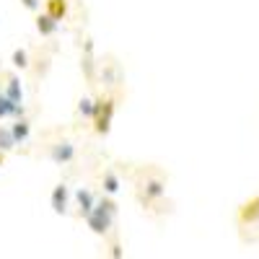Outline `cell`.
Wrapping results in <instances>:
<instances>
[{"mask_svg": "<svg viewBox=\"0 0 259 259\" xmlns=\"http://www.w3.org/2000/svg\"><path fill=\"white\" fill-rule=\"evenodd\" d=\"M45 13L52 16L57 24L68 16V0H45Z\"/></svg>", "mask_w": 259, "mask_h": 259, "instance_id": "obj_14", "label": "cell"}, {"mask_svg": "<svg viewBox=\"0 0 259 259\" xmlns=\"http://www.w3.org/2000/svg\"><path fill=\"white\" fill-rule=\"evenodd\" d=\"M239 221H241V223H256V221H259V197H251L249 202L241 205Z\"/></svg>", "mask_w": 259, "mask_h": 259, "instance_id": "obj_12", "label": "cell"}, {"mask_svg": "<svg viewBox=\"0 0 259 259\" xmlns=\"http://www.w3.org/2000/svg\"><path fill=\"white\" fill-rule=\"evenodd\" d=\"M94 112H96V99H91V96H80V99H78V117L94 122Z\"/></svg>", "mask_w": 259, "mask_h": 259, "instance_id": "obj_16", "label": "cell"}, {"mask_svg": "<svg viewBox=\"0 0 259 259\" xmlns=\"http://www.w3.org/2000/svg\"><path fill=\"white\" fill-rule=\"evenodd\" d=\"M11 65H13L16 70H29V68H31V57H29V50H24V47L13 50V55H11Z\"/></svg>", "mask_w": 259, "mask_h": 259, "instance_id": "obj_15", "label": "cell"}, {"mask_svg": "<svg viewBox=\"0 0 259 259\" xmlns=\"http://www.w3.org/2000/svg\"><path fill=\"white\" fill-rule=\"evenodd\" d=\"M119 187H122L119 177L114 174L112 168H104V174H101V189H104L106 197H114V194L119 192Z\"/></svg>", "mask_w": 259, "mask_h": 259, "instance_id": "obj_11", "label": "cell"}, {"mask_svg": "<svg viewBox=\"0 0 259 259\" xmlns=\"http://www.w3.org/2000/svg\"><path fill=\"white\" fill-rule=\"evenodd\" d=\"M80 68H83V75L85 80H96V73H99V62H96V55H94V41L85 39L83 45V57H80Z\"/></svg>", "mask_w": 259, "mask_h": 259, "instance_id": "obj_7", "label": "cell"}, {"mask_svg": "<svg viewBox=\"0 0 259 259\" xmlns=\"http://www.w3.org/2000/svg\"><path fill=\"white\" fill-rule=\"evenodd\" d=\"M3 161H6V156H3V153H0V166H3Z\"/></svg>", "mask_w": 259, "mask_h": 259, "instance_id": "obj_20", "label": "cell"}, {"mask_svg": "<svg viewBox=\"0 0 259 259\" xmlns=\"http://www.w3.org/2000/svg\"><path fill=\"white\" fill-rule=\"evenodd\" d=\"M135 184H138V197H140L143 205L156 202V200H161L166 194V177L161 174L158 168H153V166L140 168Z\"/></svg>", "mask_w": 259, "mask_h": 259, "instance_id": "obj_1", "label": "cell"}, {"mask_svg": "<svg viewBox=\"0 0 259 259\" xmlns=\"http://www.w3.org/2000/svg\"><path fill=\"white\" fill-rule=\"evenodd\" d=\"M109 256L112 259H124V251H122V244L117 236H112V246H109Z\"/></svg>", "mask_w": 259, "mask_h": 259, "instance_id": "obj_18", "label": "cell"}, {"mask_svg": "<svg viewBox=\"0 0 259 259\" xmlns=\"http://www.w3.org/2000/svg\"><path fill=\"white\" fill-rule=\"evenodd\" d=\"M11 135H13L16 145L29 143V138H31V122H29L26 117H24V119H16V122L11 124Z\"/></svg>", "mask_w": 259, "mask_h": 259, "instance_id": "obj_10", "label": "cell"}, {"mask_svg": "<svg viewBox=\"0 0 259 259\" xmlns=\"http://www.w3.org/2000/svg\"><path fill=\"white\" fill-rule=\"evenodd\" d=\"M16 148V140L11 135V127H0V153H11V150Z\"/></svg>", "mask_w": 259, "mask_h": 259, "instance_id": "obj_17", "label": "cell"}, {"mask_svg": "<svg viewBox=\"0 0 259 259\" xmlns=\"http://www.w3.org/2000/svg\"><path fill=\"white\" fill-rule=\"evenodd\" d=\"M50 202H52V210H55L57 215H68V212H70V189H68V184H65V182L55 184Z\"/></svg>", "mask_w": 259, "mask_h": 259, "instance_id": "obj_6", "label": "cell"}, {"mask_svg": "<svg viewBox=\"0 0 259 259\" xmlns=\"http://www.w3.org/2000/svg\"><path fill=\"white\" fill-rule=\"evenodd\" d=\"M3 80H6V91L3 96L11 99L16 106H24V89H21V80L16 73H3Z\"/></svg>", "mask_w": 259, "mask_h": 259, "instance_id": "obj_8", "label": "cell"}, {"mask_svg": "<svg viewBox=\"0 0 259 259\" xmlns=\"http://www.w3.org/2000/svg\"><path fill=\"white\" fill-rule=\"evenodd\" d=\"M75 202H78V215L80 218H89L91 210L96 207V197H94V192L89 187H80L75 192Z\"/></svg>", "mask_w": 259, "mask_h": 259, "instance_id": "obj_9", "label": "cell"}, {"mask_svg": "<svg viewBox=\"0 0 259 259\" xmlns=\"http://www.w3.org/2000/svg\"><path fill=\"white\" fill-rule=\"evenodd\" d=\"M99 78H101L104 91L109 94L114 85L122 83V68H119V62H114L112 57H106V62L101 60V62H99Z\"/></svg>", "mask_w": 259, "mask_h": 259, "instance_id": "obj_4", "label": "cell"}, {"mask_svg": "<svg viewBox=\"0 0 259 259\" xmlns=\"http://www.w3.org/2000/svg\"><path fill=\"white\" fill-rule=\"evenodd\" d=\"M21 6H24L26 11H31V13H36L41 8V0H21Z\"/></svg>", "mask_w": 259, "mask_h": 259, "instance_id": "obj_19", "label": "cell"}, {"mask_svg": "<svg viewBox=\"0 0 259 259\" xmlns=\"http://www.w3.org/2000/svg\"><path fill=\"white\" fill-rule=\"evenodd\" d=\"M117 202L112 197H99L96 200V207L91 210V215L85 218V223H89V228L99 236H106V233H112L114 223H117Z\"/></svg>", "mask_w": 259, "mask_h": 259, "instance_id": "obj_2", "label": "cell"}, {"mask_svg": "<svg viewBox=\"0 0 259 259\" xmlns=\"http://www.w3.org/2000/svg\"><path fill=\"white\" fill-rule=\"evenodd\" d=\"M117 112V99L112 94H104L96 99V112H94V130L99 135H106L112 130V119Z\"/></svg>", "mask_w": 259, "mask_h": 259, "instance_id": "obj_3", "label": "cell"}, {"mask_svg": "<svg viewBox=\"0 0 259 259\" xmlns=\"http://www.w3.org/2000/svg\"><path fill=\"white\" fill-rule=\"evenodd\" d=\"M57 29H60V24H57L52 16H47V13H39V16H36V31H39L41 36H55Z\"/></svg>", "mask_w": 259, "mask_h": 259, "instance_id": "obj_13", "label": "cell"}, {"mask_svg": "<svg viewBox=\"0 0 259 259\" xmlns=\"http://www.w3.org/2000/svg\"><path fill=\"white\" fill-rule=\"evenodd\" d=\"M47 156H50V161L52 163H57V166H65V163H73L75 161V145L70 143V140H57V143H52L50 148H47Z\"/></svg>", "mask_w": 259, "mask_h": 259, "instance_id": "obj_5", "label": "cell"}]
</instances>
